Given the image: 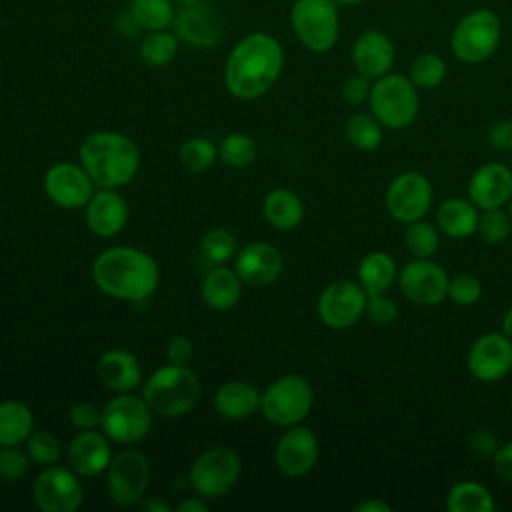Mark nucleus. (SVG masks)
I'll return each instance as SVG.
<instances>
[{
	"mask_svg": "<svg viewBox=\"0 0 512 512\" xmlns=\"http://www.w3.org/2000/svg\"><path fill=\"white\" fill-rule=\"evenodd\" d=\"M284 48L268 32H250L230 50L224 64V86L238 100L264 96L280 78Z\"/></svg>",
	"mask_w": 512,
	"mask_h": 512,
	"instance_id": "obj_1",
	"label": "nucleus"
},
{
	"mask_svg": "<svg viewBox=\"0 0 512 512\" xmlns=\"http://www.w3.org/2000/svg\"><path fill=\"white\" fill-rule=\"evenodd\" d=\"M92 278L100 292L112 298L140 302L156 292L160 274L158 264L144 250L112 246L96 256Z\"/></svg>",
	"mask_w": 512,
	"mask_h": 512,
	"instance_id": "obj_2",
	"label": "nucleus"
},
{
	"mask_svg": "<svg viewBox=\"0 0 512 512\" xmlns=\"http://www.w3.org/2000/svg\"><path fill=\"white\" fill-rule=\"evenodd\" d=\"M82 168L100 188H120L132 182L140 166L138 146L124 134L100 130L88 134L78 150Z\"/></svg>",
	"mask_w": 512,
	"mask_h": 512,
	"instance_id": "obj_3",
	"label": "nucleus"
},
{
	"mask_svg": "<svg viewBox=\"0 0 512 512\" xmlns=\"http://www.w3.org/2000/svg\"><path fill=\"white\" fill-rule=\"evenodd\" d=\"M502 42V20L488 8L478 6L458 18L450 32L452 56L468 66L490 60Z\"/></svg>",
	"mask_w": 512,
	"mask_h": 512,
	"instance_id": "obj_4",
	"label": "nucleus"
},
{
	"mask_svg": "<svg viewBox=\"0 0 512 512\" xmlns=\"http://www.w3.org/2000/svg\"><path fill=\"white\" fill-rule=\"evenodd\" d=\"M142 398L154 414L176 418L194 408L200 398L198 376L182 364L160 366L146 380Z\"/></svg>",
	"mask_w": 512,
	"mask_h": 512,
	"instance_id": "obj_5",
	"label": "nucleus"
},
{
	"mask_svg": "<svg viewBox=\"0 0 512 512\" xmlns=\"http://www.w3.org/2000/svg\"><path fill=\"white\" fill-rule=\"evenodd\" d=\"M368 108L384 128L404 130L418 118L420 90L406 74L388 72L372 80Z\"/></svg>",
	"mask_w": 512,
	"mask_h": 512,
	"instance_id": "obj_6",
	"label": "nucleus"
},
{
	"mask_svg": "<svg viewBox=\"0 0 512 512\" xmlns=\"http://www.w3.org/2000/svg\"><path fill=\"white\" fill-rule=\"evenodd\" d=\"M288 20L296 40L314 54L330 52L340 38V6L334 0H294Z\"/></svg>",
	"mask_w": 512,
	"mask_h": 512,
	"instance_id": "obj_7",
	"label": "nucleus"
},
{
	"mask_svg": "<svg viewBox=\"0 0 512 512\" xmlns=\"http://www.w3.org/2000/svg\"><path fill=\"white\" fill-rule=\"evenodd\" d=\"M314 392L310 382L300 374H286L274 380L260 398L264 418L274 426L300 424L312 410Z\"/></svg>",
	"mask_w": 512,
	"mask_h": 512,
	"instance_id": "obj_8",
	"label": "nucleus"
},
{
	"mask_svg": "<svg viewBox=\"0 0 512 512\" xmlns=\"http://www.w3.org/2000/svg\"><path fill=\"white\" fill-rule=\"evenodd\" d=\"M152 408L144 398L132 392L114 396L102 410V432L118 444H134L142 440L152 426Z\"/></svg>",
	"mask_w": 512,
	"mask_h": 512,
	"instance_id": "obj_9",
	"label": "nucleus"
},
{
	"mask_svg": "<svg viewBox=\"0 0 512 512\" xmlns=\"http://www.w3.org/2000/svg\"><path fill=\"white\" fill-rule=\"evenodd\" d=\"M432 200V182L416 170L396 174L384 192L386 210L400 224H410L424 218L432 208Z\"/></svg>",
	"mask_w": 512,
	"mask_h": 512,
	"instance_id": "obj_10",
	"label": "nucleus"
},
{
	"mask_svg": "<svg viewBox=\"0 0 512 512\" xmlns=\"http://www.w3.org/2000/svg\"><path fill=\"white\" fill-rule=\"evenodd\" d=\"M242 462L238 454L226 446L204 450L190 466V484L204 498L224 496L238 480Z\"/></svg>",
	"mask_w": 512,
	"mask_h": 512,
	"instance_id": "obj_11",
	"label": "nucleus"
},
{
	"mask_svg": "<svg viewBox=\"0 0 512 512\" xmlns=\"http://www.w3.org/2000/svg\"><path fill=\"white\" fill-rule=\"evenodd\" d=\"M150 462L138 450H122L112 456L106 468L108 496L118 506H132L142 500L150 482Z\"/></svg>",
	"mask_w": 512,
	"mask_h": 512,
	"instance_id": "obj_12",
	"label": "nucleus"
},
{
	"mask_svg": "<svg viewBox=\"0 0 512 512\" xmlns=\"http://www.w3.org/2000/svg\"><path fill=\"white\" fill-rule=\"evenodd\" d=\"M448 272L434 258H412L398 272V286L406 300L418 306H438L446 300Z\"/></svg>",
	"mask_w": 512,
	"mask_h": 512,
	"instance_id": "obj_13",
	"label": "nucleus"
},
{
	"mask_svg": "<svg viewBox=\"0 0 512 512\" xmlns=\"http://www.w3.org/2000/svg\"><path fill=\"white\" fill-rule=\"evenodd\" d=\"M32 496L44 512H74L84 502V488L72 468L50 464L34 480Z\"/></svg>",
	"mask_w": 512,
	"mask_h": 512,
	"instance_id": "obj_14",
	"label": "nucleus"
},
{
	"mask_svg": "<svg viewBox=\"0 0 512 512\" xmlns=\"http://www.w3.org/2000/svg\"><path fill=\"white\" fill-rule=\"evenodd\" d=\"M366 298L368 294L358 282L334 280L318 298V318L332 330H346L364 316Z\"/></svg>",
	"mask_w": 512,
	"mask_h": 512,
	"instance_id": "obj_15",
	"label": "nucleus"
},
{
	"mask_svg": "<svg viewBox=\"0 0 512 512\" xmlns=\"http://www.w3.org/2000/svg\"><path fill=\"white\" fill-rule=\"evenodd\" d=\"M466 366L480 382L502 380L512 370V338L502 330L478 336L468 350Z\"/></svg>",
	"mask_w": 512,
	"mask_h": 512,
	"instance_id": "obj_16",
	"label": "nucleus"
},
{
	"mask_svg": "<svg viewBox=\"0 0 512 512\" xmlns=\"http://www.w3.org/2000/svg\"><path fill=\"white\" fill-rule=\"evenodd\" d=\"M172 32L178 36L180 42L192 48L208 50L220 42L224 32V20L218 10L202 0L198 4L182 6L180 10H176Z\"/></svg>",
	"mask_w": 512,
	"mask_h": 512,
	"instance_id": "obj_17",
	"label": "nucleus"
},
{
	"mask_svg": "<svg viewBox=\"0 0 512 512\" xmlns=\"http://www.w3.org/2000/svg\"><path fill=\"white\" fill-rule=\"evenodd\" d=\"M318 454L320 444L316 434L308 426L294 424L280 436L274 448V462L282 474L298 478L316 466Z\"/></svg>",
	"mask_w": 512,
	"mask_h": 512,
	"instance_id": "obj_18",
	"label": "nucleus"
},
{
	"mask_svg": "<svg viewBox=\"0 0 512 512\" xmlns=\"http://www.w3.org/2000/svg\"><path fill=\"white\" fill-rule=\"evenodd\" d=\"M350 62L356 72L376 80L392 72L396 62L394 40L380 28L362 30L350 48Z\"/></svg>",
	"mask_w": 512,
	"mask_h": 512,
	"instance_id": "obj_19",
	"label": "nucleus"
},
{
	"mask_svg": "<svg viewBox=\"0 0 512 512\" xmlns=\"http://www.w3.org/2000/svg\"><path fill=\"white\" fill-rule=\"evenodd\" d=\"M44 190L60 208H82L94 194V180L82 166L58 162L48 168L44 176Z\"/></svg>",
	"mask_w": 512,
	"mask_h": 512,
	"instance_id": "obj_20",
	"label": "nucleus"
},
{
	"mask_svg": "<svg viewBox=\"0 0 512 512\" xmlns=\"http://www.w3.org/2000/svg\"><path fill=\"white\" fill-rule=\"evenodd\" d=\"M468 198L480 208H506L512 198V170L502 162H486L468 178Z\"/></svg>",
	"mask_w": 512,
	"mask_h": 512,
	"instance_id": "obj_21",
	"label": "nucleus"
},
{
	"mask_svg": "<svg viewBox=\"0 0 512 512\" xmlns=\"http://www.w3.org/2000/svg\"><path fill=\"white\" fill-rule=\"evenodd\" d=\"M284 268V258L280 250L268 242H252L244 246L236 260L234 270L240 280L248 286H268L272 284Z\"/></svg>",
	"mask_w": 512,
	"mask_h": 512,
	"instance_id": "obj_22",
	"label": "nucleus"
},
{
	"mask_svg": "<svg viewBox=\"0 0 512 512\" xmlns=\"http://www.w3.org/2000/svg\"><path fill=\"white\" fill-rule=\"evenodd\" d=\"M110 460L112 452L108 436L96 432L94 428L76 434L68 446V464L78 476H98L108 468Z\"/></svg>",
	"mask_w": 512,
	"mask_h": 512,
	"instance_id": "obj_23",
	"label": "nucleus"
},
{
	"mask_svg": "<svg viewBox=\"0 0 512 512\" xmlns=\"http://www.w3.org/2000/svg\"><path fill=\"white\" fill-rule=\"evenodd\" d=\"M128 220L126 200L114 188H102L92 194L86 204V224L96 236L118 234Z\"/></svg>",
	"mask_w": 512,
	"mask_h": 512,
	"instance_id": "obj_24",
	"label": "nucleus"
},
{
	"mask_svg": "<svg viewBox=\"0 0 512 512\" xmlns=\"http://www.w3.org/2000/svg\"><path fill=\"white\" fill-rule=\"evenodd\" d=\"M96 372L100 382L118 394L132 392L134 388H138L142 378L140 362L132 352L122 348L104 352L96 364Z\"/></svg>",
	"mask_w": 512,
	"mask_h": 512,
	"instance_id": "obj_25",
	"label": "nucleus"
},
{
	"mask_svg": "<svg viewBox=\"0 0 512 512\" xmlns=\"http://www.w3.org/2000/svg\"><path fill=\"white\" fill-rule=\"evenodd\" d=\"M480 208L462 196L446 198L436 210V226L448 238H468L478 230Z\"/></svg>",
	"mask_w": 512,
	"mask_h": 512,
	"instance_id": "obj_26",
	"label": "nucleus"
},
{
	"mask_svg": "<svg viewBox=\"0 0 512 512\" xmlns=\"http://www.w3.org/2000/svg\"><path fill=\"white\" fill-rule=\"evenodd\" d=\"M262 394L244 380L224 382L214 396L216 412L226 420H242L260 408Z\"/></svg>",
	"mask_w": 512,
	"mask_h": 512,
	"instance_id": "obj_27",
	"label": "nucleus"
},
{
	"mask_svg": "<svg viewBox=\"0 0 512 512\" xmlns=\"http://www.w3.org/2000/svg\"><path fill=\"white\" fill-rule=\"evenodd\" d=\"M396 260L384 250H372L358 262V284L366 294L388 292L398 282Z\"/></svg>",
	"mask_w": 512,
	"mask_h": 512,
	"instance_id": "obj_28",
	"label": "nucleus"
},
{
	"mask_svg": "<svg viewBox=\"0 0 512 512\" xmlns=\"http://www.w3.org/2000/svg\"><path fill=\"white\" fill-rule=\"evenodd\" d=\"M262 212L272 228L288 232L302 222L304 204L296 192L288 188H274L266 194Z\"/></svg>",
	"mask_w": 512,
	"mask_h": 512,
	"instance_id": "obj_29",
	"label": "nucleus"
},
{
	"mask_svg": "<svg viewBox=\"0 0 512 512\" xmlns=\"http://www.w3.org/2000/svg\"><path fill=\"white\" fill-rule=\"evenodd\" d=\"M202 298L212 310H230L242 294V280L236 270L214 268L202 280Z\"/></svg>",
	"mask_w": 512,
	"mask_h": 512,
	"instance_id": "obj_30",
	"label": "nucleus"
},
{
	"mask_svg": "<svg viewBox=\"0 0 512 512\" xmlns=\"http://www.w3.org/2000/svg\"><path fill=\"white\" fill-rule=\"evenodd\" d=\"M34 432L30 408L18 400L0 402V446H18Z\"/></svg>",
	"mask_w": 512,
	"mask_h": 512,
	"instance_id": "obj_31",
	"label": "nucleus"
},
{
	"mask_svg": "<svg viewBox=\"0 0 512 512\" xmlns=\"http://www.w3.org/2000/svg\"><path fill=\"white\" fill-rule=\"evenodd\" d=\"M446 508L450 512H492V492L476 480H460L450 486L446 494Z\"/></svg>",
	"mask_w": 512,
	"mask_h": 512,
	"instance_id": "obj_32",
	"label": "nucleus"
},
{
	"mask_svg": "<svg viewBox=\"0 0 512 512\" xmlns=\"http://www.w3.org/2000/svg\"><path fill=\"white\" fill-rule=\"evenodd\" d=\"M128 14L140 30H168L176 18L174 0H130Z\"/></svg>",
	"mask_w": 512,
	"mask_h": 512,
	"instance_id": "obj_33",
	"label": "nucleus"
},
{
	"mask_svg": "<svg viewBox=\"0 0 512 512\" xmlns=\"http://www.w3.org/2000/svg\"><path fill=\"white\" fill-rule=\"evenodd\" d=\"M344 134L356 150L374 152L382 144L384 126L372 112H354L346 118Z\"/></svg>",
	"mask_w": 512,
	"mask_h": 512,
	"instance_id": "obj_34",
	"label": "nucleus"
},
{
	"mask_svg": "<svg viewBox=\"0 0 512 512\" xmlns=\"http://www.w3.org/2000/svg\"><path fill=\"white\" fill-rule=\"evenodd\" d=\"M178 48H180V40L172 32V28H168V30H150V32H146L144 38L140 40L138 52H140V58L146 66L164 68L176 58Z\"/></svg>",
	"mask_w": 512,
	"mask_h": 512,
	"instance_id": "obj_35",
	"label": "nucleus"
},
{
	"mask_svg": "<svg viewBox=\"0 0 512 512\" xmlns=\"http://www.w3.org/2000/svg\"><path fill=\"white\" fill-rule=\"evenodd\" d=\"M406 76L418 90H434L448 76V64L438 52H420L412 58Z\"/></svg>",
	"mask_w": 512,
	"mask_h": 512,
	"instance_id": "obj_36",
	"label": "nucleus"
},
{
	"mask_svg": "<svg viewBox=\"0 0 512 512\" xmlns=\"http://www.w3.org/2000/svg\"><path fill=\"white\" fill-rule=\"evenodd\" d=\"M404 246L412 258H434L440 246V230L436 222H428L424 218L406 224L404 230Z\"/></svg>",
	"mask_w": 512,
	"mask_h": 512,
	"instance_id": "obj_37",
	"label": "nucleus"
},
{
	"mask_svg": "<svg viewBox=\"0 0 512 512\" xmlns=\"http://www.w3.org/2000/svg\"><path fill=\"white\" fill-rule=\"evenodd\" d=\"M218 158L230 168H244L256 158V142L242 132L228 134L218 144Z\"/></svg>",
	"mask_w": 512,
	"mask_h": 512,
	"instance_id": "obj_38",
	"label": "nucleus"
},
{
	"mask_svg": "<svg viewBox=\"0 0 512 512\" xmlns=\"http://www.w3.org/2000/svg\"><path fill=\"white\" fill-rule=\"evenodd\" d=\"M216 154H218V150H216L214 142H210L208 138L196 136V138H188L180 146L178 160L188 172H204L214 164Z\"/></svg>",
	"mask_w": 512,
	"mask_h": 512,
	"instance_id": "obj_39",
	"label": "nucleus"
},
{
	"mask_svg": "<svg viewBox=\"0 0 512 512\" xmlns=\"http://www.w3.org/2000/svg\"><path fill=\"white\" fill-rule=\"evenodd\" d=\"M476 232L480 234V238L486 244H492V246L504 244L512 232V220H510L508 210H504V208L480 210Z\"/></svg>",
	"mask_w": 512,
	"mask_h": 512,
	"instance_id": "obj_40",
	"label": "nucleus"
},
{
	"mask_svg": "<svg viewBox=\"0 0 512 512\" xmlns=\"http://www.w3.org/2000/svg\"><path fill=\"white\" fill-rule=\"evenodd\" d=\"M26 452L34 464L50 466L60 458V442L50 430H34L26 438Z\"/></svg>",
	"mask_w": 512,
	"mask_h": 512,
	"instance_id": "obj_41",
	"label": "nucleus"
},
{
	"mask_svg": "<svg viewBox=\"0 0 512 512\" xmlns=\"http://www.w3.org/2000/svg\"><path fill=\"white\" fill-rule=\"evenodd\" d=\"M482 296V282L470 274L460 272L450 276L446 298H450L456 306H474Z\"/></svg>",
	"mask_w": 512,
	"mask_h": 512,
	"instance_id": "obj_42",
	"label": "nucleus"
},
{
	"mask_svg": "<svg viewBox=\"0 0 512 512\" xmlns=\"http://www.w3.org/2000/svg\"><path fill=\"white\" fill-rule=\"evenodd\" d=\"M234 236L224 228H212L202 238V252L214 264H224L234 256Z\"/></svg>",
	"mask_w": 512,
	"mask_h": 512,
	"instance_id": "obj_43",
	"label": "nucleus"
},
{
	"mask_svg": "<svg viewBox=\"0 0 512 512\" xmlns=\"http://www.w3.org/2000/svg\"><path fill=\"white\" fill-rule=\"evenodd\" d=\"M364 316L376 326H390L398 318V304L388 296V292L368 294Z\"/></svg>",
	"mask_w": 512,
	"mask_h": 512,
	"instance_id": "obj_44",
	"label": "nucleus"
},
{
	"mask_svg": "<svg viewBox=\"0 0 512 512\" xmlns=\"http://www.w3.org/2000/svg\"><path fill=\"white\" fill-rule=\"evenodd\" d=\"M30 466L28 452H22L18 446H0V476L8 482L20 480Z\"/></svg>",
	"mask_w": 512,
	"mask_h": 512,
	"instance_id": "obj_45",
	"label": "nucleus"
},
{
	"mask_svg": "<svg viewBox=\"0 0 512 512\" xmlns=\"http://www.w3.org/2000/svg\"><path fill=\"white\" fill-rule=\"evenodd\" d=\"M370 88H372V80L360 72L354 70V74H350L340 88V96L348 106H362L368 102L370 96Z\"/></svg>",
	"mask_w": 512,
	"mask_h": 512,
	"instance_id": "obj_46",
	"label": "nucleus"
},
{
	"mask_svg": "<svg viewBox=\"0 0 512 512\" xmlns=\"http://www.w3.org/2000/svg\"><path fill=\"white\" fill-rule=\"evenodd\" d=\"M100 420H102V412L88 402H78L70 408V422L80 430L96 428Z\"/></svg>",
	"mask_w": 512,
	"mask_h": 512,
	"instance_id": "obj_47",
	"label": "nucleus"
},
{
	"mask_svg": "<svg viewBox=\"0 0 512 512\" xmlns=\"http://www.w3.org/2000/svg\"><path fill=\"white\" fill-rule=\"evenodd\" d=\"M488 144L498 152H512V118H502L490 126Z\"/></svg>",
	"mask_w": 512,
	"mask_h": 512,
	"instance_id": "obj_48",
	"label": "nucleus"
},
{
	"mask_svg": "<svg viewBox=\"0 0 512 512\" xmlns=\"http://www.w3.org/2000/svg\"><path fill=\"white\" fill-rule=\"evenodd\" d=\"M492 468L500 480L512 484V440L498 444L492 454Z\"/></svg>",
	"mask_w": 512,
	"mask_h": 512,
	"instance_id": "obj_49",
	"label": "nucleus"
},
{
	"mask_svg": "<svg viewBox=\"0 0 512 512\" xmlns=\"http://www.w3.org/2000/svg\"><path fill=\"white\" fill-rule=\"evenodd\" d=\"M166 354H168V360L172 364H182L186 366L194 354V344L188 336H172L168 346H166Z\"/></svg>",
	"mask_w": 512,
	"mask_h": 512,
	"instance_id": "obj_50",
	"label": "nucleus"
},
{
	"mask_svg": "<svg viewBox=\"0 0 512 512\" xmlns=\"http://www.w3.org/2000/svg\"><path fill=\"white\" fill-rule=\"evenodd\" d=\"M176 512H208L206 498H204V496H200V494H198V496L184 498L182 502H178Z\"/></svg>",
	"mask_w": 512,
	"mask_h": 512,
	"instance_id": "obj_51",
	"label": "nucleus"
},
{
	"mask_svg": "<svg viewBox=\"0 0 512 512\" xmlns=\"http://www.w3.org/2000/svg\"><path fill=\"white\" fill-rule=\"evenodd\" d=\"M478 446H482V454H494V450L498 448V442L488 430H482L472 440V448H478Z\"/></svg>",
	"mask_w": 512,
	"mask_h": 512,
	"instance_id": "obj_52",
	"label": "nucleus"
},
{
	"mask_svg": "<svg viewBox=\"0 0 512 512\" xmlns=\"http://www.w3.org/2000/svg\"><path fill=\"white\" fill-rule=\"evenodd\" d=\"M354 512H392V506L380 498L362 500L354 506Z\"/></svg>",
	"mask_w": 512,
	"mask_h": 512,
	"instance_id": "obj_53",
	"label": "nucleus"
},
{
	"mask_svg": "<svg viewBox=\"0 0 512 512\" xmlns=\"http://www.w3.org/2000/svg\"><path fill=\"white\" fill-rule=\"evenodd\" d=\"M142 510L146 512H168L170 510V504L166 500H162L160 496H150L146 498L142 504H140Z\"/></svg>",
	"mask_w": 512,
	"mask_h": 512,
	"instance_id": "obj_54",
	"label": "nucleus"
},
{
	"mask_svg": "<svg viewBox=\"0 0 512 512\" xmlns=\"http://www.w3.org/2000/svg\"><path fill=\"white\" fill-rule=\"evenodd\" d=\"M502 332L508 336V338H512V306L504 312V316H502Z\"/></svg>",
	"mask_w": 512,
	"mask_h": 512,
	"instance_id": "obj_55",
	"label": "nucleus"
},
{
	"mask_svg": "<svg viewBox=\"0 0 512 512\" xmlns=\"http://www.w3.org/2000/svg\"><path fill=\"white\" fill-rule=\"evenodd\" d=\"M334 2H336L340 8H342V6L350 8V6H360V4H364L366 0H334Z\"/></svg>",
	"mask_w": 512,
	"mask_h": 512,
	"instance_id": "obj_56",
	"label": "nucleus"
},
{
	"mask_svg": "<svg viewBox=\"0 0 512 512\" xmlns=\"http://www.w3.org/2000/svg\"><path fill=\"white\" fill-rule=\"evenodd\" d=\"M506 210H508V214H510V220H512V198L508 200V204H506Z\"/></svg>",
	"mask_w": 512,
	"mask_h": 512,
	"instance_id": "obj_57",
	"label": "nucleus"
},
{
	"mask_svg": "<svg viewBox=\"0 0 512 512\" xmlns=\"http://www.w3.org/2000/svg\"><path fill=\"white\" fill-rule=\"evenodd\" d=\"M508 166H510V170H512V152H510V164H508Z\"/></svg>",
	"mask_w": 512,
	"mask_h": 512,
	"instance_id": "obj_58",
	"label": "nucleus"
}]
</instances>
